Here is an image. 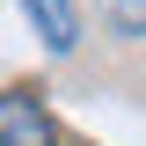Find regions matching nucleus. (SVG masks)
I'll return each mask as SVG.
<instances>
[{"label":"nucleus","mask_w":146,"mask_h":146,"mask_svg":"<svg viewBox=\"0 0 146 146\" xmlns=\"http://www.w3.org/2000/svg\"><path fill=\"white\" fill-rule=\"evenodd\" d=\"M0 146H58L36 95H0Z\"/></svg>","instance_id":"obj_1"},{"label":"nucleus","mask_w":146,"mask_h":146,"mask_svg":"<svg viewBox=\"0 0 146 146\" xmlns=\"http://www.w3.org/2000/svg\"><path fill=\"white\" fill-rule=\"evenodd\" d=\"M22 7H29L36 36H44V51H58V58H66L73 44H80V15H73V0H22Z\"/></svg>","instance_id":"obj_2"},{"label":"nucleus","mask_w":146,"mask_h":146,"mask_svg":"<svg viewBox=\"0 0 146 146\" xmlns=\"http://www.w3.org/2000/svg\"><path fill=\"white\" fill-rule=\"evenodd\" d=\"M110 15H117L124 36H146V0H110Z\"/></svg>","instance_id":"obj_3"}]
</instances>
